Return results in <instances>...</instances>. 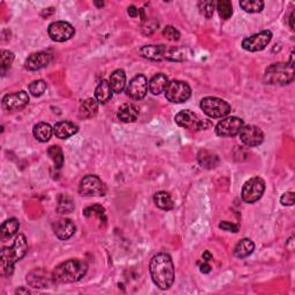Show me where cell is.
Segmentation results:
<instances>
[{
    "instance_id": "7",
    "label": "cell",
    "mask_w": 295,
    "mask_h": 295,
    "mask_svg": "<svg viewBox=\"0 0 295 295\" xmlns=\"http://www.w3.org/2000/svg\"><path fill=\"white\" fill-rule=\"evenodd\" d=\"M265 191V182L262 178L254 177L245 182L241 190V199L245 203L253 204L262 198Z\"/></svg>"
},
{
    "instance_id": "17",
    "label": "cell",
    "mask_w": 295,
    "mask_h": 295,
    "mask_svg": "<svg viewBox=\"0 0 295 295\" xmlns=\"http://www.w3.org/2000/svg\"><path fill=\"white\" fill-rule=\"evenodd\" d=\"M52 57L48 52H36L29 55L25 60L24 67L28 71H40L42 68H45L50 65Z\"/></svg>"
},
{
    "instance_id": "27",
    "label": "cell",
    "mask_w": 295,
    "mask_h": 295,
    "mask_svg": "<svg viewBox=\"0 0 295 295\" xmlns=\"http://www.w3.org/2000/svg\"><path fill=\"white\" fill-rule=\"evenodd\" d=\"M32 134L37 141H40V142L42 143H45V142H48V141L51 139V136H52L53 128L51 127L49 123L40 122L34 126Z\"/></svg>"
},
{
    "instance_id": "10",
    "label": "cell",
    "mask_w": 295,
    "mask_h": 295,
    "mask_svg": "<svg viewBox=\"0 0 295 295\" xmlns=\"http://www.w3.org/2000/svg\"><path fill=\"white\" fill-rule=\"evenodd\" d=\"M243 127V120L238 117H227L216 126V134L220 138H234Z\"/></svg>"
},
{
    "instance_id": "46",
    "label": "cell",
    "mask_w": 295,
    "mask_h": 295,
    "mask_svg": "<svg viewBox=\"0 0 295 295\" xmlns=\"http://www.w3.org/2000/svg\"><path fill=\"white\" fill-rule=\"evenodd\" d=\"M202 258L205 260V262H209V260H212V254L210 251H204L203 255H202Z\"/></svg>"
},
{
    "instance_id": "13",
    "label": "cell",
    "mask_w": 295,
    "mask_h": 295,
    "mask_svg": "<svg viewBox=\"0 0 295 295\" xmlns=\"http://www.w3.org/2000/svg\"><path fill=\"white\" fill-rule=\"evenodd\" d=\"M174 120L178 123V126L186 128V129L189 130L204 129L205 122L202 119L199 118L198 114H195L189 110H183L181 112H179L175 115Z\"/></svg>"
},
{
    "instance_id": "31",
    "label": "cell",
    "mask_w": 295,
    "mask_h": 295,
    "mask_svg": "<svg viewBox=\"0 0 295 295\" xmlns=\"http://www.w3.org/2000/svg\"><path fill=\"white\" fill-rule=\"evenodd\" d=\"M188 50L183 46H172V48H165L164 60L170 61H185L187 59Z\"/></svg>"
},
{
    "instance_id": "26",
    "label": "cell",
    "mask_w": 295,
    "mask_h": 295,
    "mask_svg": "<svg viewBox=\"0 0 295 295\" xmlns=\"http://www.w3.org/2000/svg\"><path fill=\"white\" fill-rule=\"evenodd\" d=\"M255 249L254 242L250 240V239L245 238L242 240L239 241L237 243V246L234 248V256L238 258H246L248 256L253 254V251Z\"/></svg>"
},
{
    "instance_id": "37",
    "label": "cell",
    "mask_w": 295,
    "mask_h": 295,
    "mask_svg": "<svg viewBox=\"0 0 295 295\" xmlns=\"http://www.w3.org/2000/svg\"><path fill=\"white\" fill-rule=\"evenodd\" d=\"M29 92L31 93L34 97H41L44 95L46 91V83L43 80H36L29 84Z\"/></svg>"
},
{
    "instance_id": "14",
    "label": "cell",
    "mask_w": 295,
    "mask_h": 295,
    "mask_svg": "<svg viewBox=\"0 0 295 295\" xmlns=\"http://www.w3.org/2000/svg\"><path fill=\"white\" fill-rule=\"evenodd\" d=\"M239 136H240L241 142L248 145V147H258L264 141V134L262 129L254 125L243 126L240 133H239Z\"/></svg>"
},
{
    "instance_id": "50",
    "label": "cell",
    "mask_w": 295,
    "mask_h": 295,
    "mask_svg": "<svg viewBox=\"0 0 295 295\" xmlns=\"http://www.w3.org/2000/svg\"><path fill=\"white\" fill-rule=\"evenodd\" d=\"M95 5L98 6V7H102V6H104V3H95Z\"/></svg>"
},
{
    "instance_id": "44",
    "label": "cell",
    "mask_w": 295,
    "mask_h": 295,
    "mask_svg": "<svg viewBox=\"0 0 295 295\" xmlns=\"http://www.w3.org/2000/svg\"><path fill=\"white\" fill-rule=\"evenodd\" d=\"M127 13L130 18H136L140 14V10H138L135 6H129L127 10Z\"/></svg>"
},
{
    "instance_id": "22",
    "label": "cell",
    "mask_w": 295,
    "mask_h": 295,
    "mask_svg": "<svg viewBox=\"0 0 295 295\" xmlns=\"http://www.w3.org/2000/svg\"><path fill=\"white\" fill-rule=\"evenodd\" d=\"M98 103L95 98H87L81 103L79 109V115L82 119H91L98 113Z\"/></svg>"
},
{
    "instance_id": "1",
    "label": "cell",
    "mask_w": 295,
    "mask_h": 295,
    "mask_svg": "<svg viewBox=\"0 0 295 295\" xmlns=\"http://www.w3.org/2000/svg\"><path fill=\"white\" fill-rule=\"evenodd\" d=\"M151 279L158 288L166 290L174 283V264L172 257L166 253L156 254L149 265Z\"/></svg>"
},
{
    "instance_id": "28",
    "label": "cell",
    "mask_w": 295,
    "mask_h": 295,
    "mask_svg": "<svg viewBox=\"0 0 295 295\" xmlns=\"http://www.w3.org/2000/svg\"><path fill=\"white\" fill-rule=\"evenodd\" d=\"M112 89L110 87L109 81L103 80L102 82L97 85L95 90V100L100 104H106L111 98H112Z\"/></svg>"
},
{
    "instance_id": "16",
    "label": "cell",
    "mask_w": 295,
    "mask_h": 295,
    "mask_svg": "<svg viewBox=\"0 0 295 295\" xmlns=\"http://www.w3.org/2000/svg\"><path fill=\"white\" fill-rule=\"evenodd\" d=\"M52 230L59 240L66 241L74 235L76 226L71 219H59L53 223Z\"/></svg>"
},
{
    "instance_id": "24",
    "label": "cell",
    "mask_w": 295,
    "mask_h": 295,
    "mask_svg": "<svg viewBox=\"0 0 295 295\" xmlns=\"http://www.w3.org/2000/svg\"><path fill=\"white\" fill-rule=\"evenodd\" d=\"M126 73L122 70L114 71L110 76L109 83L114 93H120L126 87Z\"/></svg>"
},
{
    "instance_id": "32",
    "label": "cell",
    "mask_w": 295,
    "mask_h": 295,
    "mask_svg": "<svg viewBox=\"0 0 295 295\" xmlns=\"http://www.w3.org/2000/svg\"><path fill=\"white\" fill-rule=\"evenodd\" d=\"M75 209L74 201L72 200L71 196L66 194H61L59 196L58 205H57V211L61 215H66V213H71Z\"/></svg>"
},
{
    "instance_id": "8",
    "label": "cell",
    "mask_w": 295,
    "mask_h": 295,
    "mask_svg": "<svg viewBox=\"0 0 295 295\" xmlns=\"http://www.w3.org/2000/svg\"><path fill=\"white\" fill-rule=\"evenodd\" d=\"M166 100L174 104H181L189 100L191 96V89L188 83L183 81H172L169 82L165 89Z\"/></svg>"
},
{
    "instance_id": "11",
    "label": "cell",
    "mask_w": 295,
    "mask_h": 295,
    "mask_svg": "<svg viewBox=\"0 0 295 295\" xmlns=\"http://www.w3.org/2000/svg\"><path fill=\"white\" fill-rule=\"evenodd\" d=\"M272 40V32L270 30H263L255 35L247 37L242 41V48L249 52H258L264 50L270 44Z\"/></svg>"
},
{
    "instance_id": "48",
    "label": "cell",
    "mask_w": 295,
    "mask_h": 295,
    "mask_svg": "<svg viewBox=\"0 0 295 295\" xmlns=\"http://www.w3.org/2000/svg\"><path fill=\"white\" fill-rule=\"evenodd\" d=\"M289 27L292 30H294V12L290 13V16H289Z\"/></svg>"
},
{
    "instance_id": "2",
    "label": "cell",
    "mask_w": 295,
    "mask_h": 295,
    "mask_svg": "<svg viewBox=\"0 0 295 295\" xmlns=\"http://www.w3.org/2000/svg\"><path fill=\"white\" fill-rule=\"evenodd\" d=\"M28 251L27 238L19 234L11 247L3 248L0 251V268L4 276H12L14 264L22 259Z\"/></svg>"
},
{
    "instance_id": "3",
    "label": "cell",
    "mask_w": 295,
    "mask_h": 295,
    "mask_svg": "<svg viewBox=\"0 0 295 295\" xmlns=\"http://www.w3.org/2000/svg\"><path fill=\"white\" fill-rule=\"evenodd\" d=\"M88 265L80 259H68L55 267L52 280L58 284H72L80 281L87 275Z\"/></svg>"
},
{
    "instance_id": "43",
    "label": "cell",
    "mask_w": 295,
    "mask_h": 295,
    "mask_svg": "<svg viewBox=\"0 0 295 295\" xmlns=\"http://www.w3.org/2000/svg\"><path fill=\"white\" fill-rule=\"evenodd\" d=\"M219 228L227 231V232L237 233L239 231V226L233 224V223H230V221H221V223L219 224Z\"/></svg>"
},
{
    "instance_id": "9",
    "label": "cell",
    "mask_w": 295,
    "mask_h": 295,
    "mask_svg": "<svg viewBox=\"0 0 295 295\" xmlns=\"http://www.w3.org/2000/svg\"><path fill=\"white\" fill-rule=\"evenodd\" d=\"M48 34L51 40L53 42L62 43L74 36L75 29L70 22H65V21H55L52 22L48 28Z\"/></svg>"
},
{
    "instance_id": "21",
    "label": "cell",
    "mask_w": 295,
    "mask_h": 295,
    "mask_svg": "<svg viewBox=\"0 0 295 295\" xmlns=\"http://www.w3.org/2000/svg\"><path fill=\"white\" fill-rule=\"evenodd\" d=\"M165 45H145L140 49L142 57L152 61L164 60L165 57Z\"/></svg>"
},
{
    "instance_id": "47",
    "label": "cell",
    "mask_w": 295,
    "mask_h": 295,
    "mask_svg": "<svg viewBox=\"0 0 295 295\" xmlns=\"http://www.w3.org/2000/svg\"><path fill=\"white\" fill-rule=\"evenodd\" d=\"M16 294H30V290L27 289V288H19L15 290Z\"/></svg>"
},
{
    "instance_id": "30",
    "label": "cell",
    "mask_w": 295,
    "mask_h": 295,
    "mask_svg": "<svg viewBox=\"0 0 295 295\" xmlns=\"http://www.w3.org/2000/svg\"><path fill=\"white\" fill-rule=\"evenodd\" d=\"M198 160L200 165L204 169H215L219 164V158L217 155L209 150H201L198 155Z\"/></svg>"
},
{
    "instance_id": "36",
    "label": "cell",
    "mask_w": 295,
    "mask_h": 295,
    "mask_svg": "<svg viewBox=\"0 0 295 295\" xmlns=\"http://www.w3.org/2000/svg\"><path fill=\"white\" fill-rule=\"evenodd\" d=\"M14 58L15 55L12 51L2 50V52H0V65H2L3 75H5V72L7 70H10L13 61H14Z\"/></svg>"
},
{
    "instance_id": "38",
    "label": "cell",
    "mask_w": 295,
    "mask_h": 295,
    "mask_svg": "<svg viewBox=\"0 0 295 295\" xmlns=\"http://www.w3.org/2000/svg\"><path fill=\"white\" fill-rule=\"evenodd\" d=\"M83 215L85 217H88V218H90L92 216H96L100 218V219L102 220H106V218H105V209L102 207V205L100 204H95V205H91V207H88L87 209H84V211H83Z\"/></svg>"
},
{
    "instance_id": "4",
    "label": "cell",
    "mask_w": 295,
    "mask_h": 295,
    "mask_svg": "<svg viewBox=\"0 0 295 295\" xmlns=\"http://www.w3.org/2000/svg\"><path fill=\"white\" fill-rule=\"evenodd\" d=\"M264 82L270 85H287L294 81V67L288 62H276L264 73Z\"/></svg>"
},
{
    "instance_id": "33",
    "label": "cell",
    "mask_w": 295,
    "mask_h": 295,
    "mask_svg": "<svg viewBox=\"0 0 295 295\" xmlns=\"http://www.w3.org/2000/svg\"><path fill=\"white\" fill-rule=\"evenodd\" d=\"M48 155L51 158V160L53 161L55 168L57 169L62 168L65 158H63V152L59 145H52V147H50L48 149Z\"/></svg>"
},
{
    "instance_id": "18",
    "label": "cell",
    "mask_w": 295,
    "mask_h": 295,
    "mask_svg": "<svg viewBox=\"0 0 295 295\" xmlns=\"http://www.w3.org/2000/svg\"><path fill=\"white\" fill-rule=\"evenodd\" d=\"M51 279H52V276L49 277L48 272L43 270V269H37V270H34L27 276L28 284L30 285L32 288L49 287Z\"/></svg>"
},
{
    "instance_id": "6",
    "label": "cell",
    "mask_w": 295,
    "mask_h": 295,
    "mask_svg": "<svg viewBox=\"0 0 295 295\" xmlns=\"http://www.w3.org/2000/svg\"><path fill=\"white\" fill-rule=\"evenodd\" d=\"M79 193L84 198H101L106 194V186L100 177L88 174L80 181Z\"/></svg>"
},
{
    "instance_id": "12",
    "label": "cell",
    "mask_w": 295,
    "mask_h": 295,
    "mask_svg": "<svg viewBox=\"0 0 295 295\" xmlns=\"http://www.w3.org/2000/svg\"><path fill=\"white\" fill-rule=\"evenodd\" d=\"M149 88L148 79L144 75L139 74L130 80L126 88V95L134 101H141L147 96Z\"/></svg>"
},
{
    "instance_id": "15",
    "label": "cell",
    "mask_w": 295,
    "mask_h": 295,
    "mask_svg": "<svg viewBox=\"0 0 295 295\" xmlns=\"http://www.w3.org/2000/svg\"><path fill=\"white\" fill-rule=\"evenodd\" d=\"M29 103V95L25 91L21 90L14 93H7L3 98V108L7 111H21L23 110Z\"/></svg>"
},
{
    "instance_id": "35",
    "label": "cell",
    "mask_w": 295,
    "mask_h": 295,
    "mask_svg": "<svg viewBox=\"0 0 295 295\" xmlns=\"http://www.w3.org/2000/svg\"><path fill=\"white\" fill-rule=\"evenodd\" d=\"M240 7L247 13H259L263 11L264 3L260 0H243L240 2Z\"/></svg>"
},
{
    "instance_id": "39",
    "label": "cell",
    "mask_w": 295,
    "mask_h": 295,
    "mask_svg": "<svg viewBox=\"0 0 295 295\" xmlns=\"http://www.w3.org/2000/svg\"><path fill=\"white\" fill-rule=\"evenodd\" d=\"M158 28H159V22H158V20L156 19H148L143 21L142 23V28H141V30H142V34L145 36H149L153 34L155 31L158 30Z\"/></svg>"
},
{
    "instance_id": "20",
    "label": "cell",
    "mask_w": 295,
    "mask_h": 295,
    "mask_svg": "<svg viewBox=\"0 0 295 295\" xmlns=\"http://www.w3.org/2000/svg\"><path fill=\"white\" fill-rule=\"evenodd\" d=\"M79 132L78 125H75L72 121H59L53 127V133L58 139L66 140L70 139L71 136L75 135Z\"/></svg>"
},
{
    "instance_id": "25",
    "label": "cell",
    "mask_w": 295,
    "mask_h": 295,
    "mask_svg": "<svg viewBox=\"0 0 295 295\" xmlns=\"http://www.w3.org/2000/svg\"><path fill=\"white\" fill-rule=\"evenodd\" d=\"M169 84V79L168 76L163 73H158L149 82V90L152 93V95H160L161 92L165 91L166 87Z\"/></svg>"
},
{
    "instance_id": "42",
    "label": "cell",
    "mask_w": 295,
    "mask_h": 295,
    "mask_svg": "<svg viewBox=\"0 0 295 295\" xmlns=\"http://www.w3.org/2000/svg\"><path fill=\"white\" fill-rule=\"evenodd\" d=\"M280 202L283 205H286V207H292L294 204V193L293 191H287L285 193L283 196H281Z\"/></svg>"
},
{
    "instance_id": "41",
    "label": "cell",
    "mask_w": 295,
    "mask_h": 295,
    "mask_svg": "<svg viewBox=\"0 0 295 295\" xmlns=\"http://www.w3.org/2000/svg\"><path fill=\"white\" fill-rule=\"evenodd\" d=\"M163 36L168 41L177 42L180 40V31H179L175 27H173V25H166L163 30Z\"/></svg>"
},
{
    "instance_id": "29",
    "label": "cell",
    "mask_w": 295,
    "mask_h": 295,
    "mask_svg": "<svg viewBox=\"0 0 295 295\" xmlns=\"http://www.w3.org/2000/svg\"><path fill=\"white\" fill-rule=\"evenodd\" d=\"M153 202L157 205L158 208L161 209L164 211L172 210L174 208V202L172 196L170 195L168 191H157V193L153 195Z\"/></svg>"
},
{
    "instance_id": "5",
    "label": "cell",
    "mask_w": 295,
    "mask_h": 295,
    "mask_svg": "<svg viewBox=\"0 0 295 295\" xmlns=\"http://www.w3.org/2000/svg\"><path fill=\"white\" fill-rule=\"evenodd\" d=\"M201 109L209 118L219 119L231 113V105L227 102L218 97H204L201 101Z\"/></svg>"
},
{
    "instance_id": "49",
    "label": "cell",
    "mask_w": 295,
    "mask_h": 295,
    "mask_svg": "<svg viewBox=\"0 0 295 295\" xmlns=\"http://www.w3.org/2000/svg\"><path fill=\"white\" fill-rule=\"evenodd\" d=\"M294 54H295V53H294V51H293V52L290 53V58H289V61H288L289 65H290V66H293V67H294Z\"/></svg>"
},
{
    "instance_id": "19",
    "label": "cell",
    "mask_w": 295,
    "mask_h": 295,
    "mask_svg": "<svg viewBox=\"0 0 295 295\" xmlns=\"http://www.w3.org/2000/svg\"><path fill=\"white\" fill-rule=\"evenodd\" d=\"M139 108L135 104H133V103H125V104H122L119 108L117 113L119 120L126 123L136 121V119L139 118Z\"/></svg>"
},
{
    "instance_id": "45",
    "label": "cell",
    "mask_w": 295,
    "mask_h": 295,
    "mask_svg": "<svg viewBox=\"0 0 295 295\" xmlns=\"http://www.w3.org/2000/svg\"><path fill=\"white\" fill-rule=\"evenodd\" d=\"M200 270H201V272H202V273H209V272H211L212 268L208 263H203L202 265H201Z\"/></svg>"
},
{
    "instance_id": "40",
    "label": "cell",
    "mask_w": 295,
    "mask_h": 295,
    "mask_svg": "<svg viewBox=\"0 0 295 295\" xmlns=\"http://www.w3.org/2000/svg\"><path fill=\"white\" fill-rule=\"evenodd\" d=\"M216 4L211 2V0H203V2L199 3V8L201 14H203L207 19L212 18L213 11H215Z\"/></svg>"
},
{
    "instance_id": "34",
    "label": "cell",
    "mask_w": 295,
    "mask_h": 295,
    "mask_svg": "<svg viewBox=\"0 0 295 295\" xmlns=\"http://www.w3.org/2000/svg\"><path fill=\"white\" fill-rule=\"evenodd\" d=\"M218 14L223 20H228L233 15V5L230 0H220L217 3Z\"/></svg>"
},
{
    "instance_id": "23",
    "label": "cell",
    "mask_w": 295,
    "mask_h": 295,
    "mask_svg": "<svg viewBox=\"0 0 295 295\" xmlns=\"http://www.w3.org/2000/svg\"><path fill=\"white\" fill-rule=\"evenodd\" d=\"M20 228V223L16 218H10L5 220L0 227V239L2 241H7L14 237Z\"/></svg>"
}]
</instances>
